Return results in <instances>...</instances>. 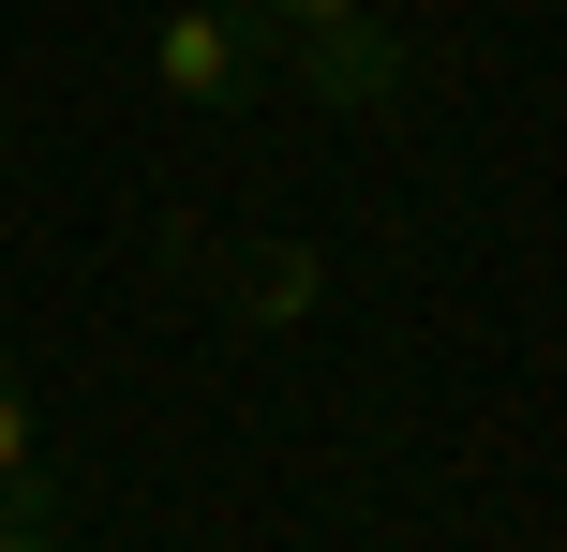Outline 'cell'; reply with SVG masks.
Here are the masks:
<instances>
[{
    "instance_id": "cell-1",
    "label": "cell",
    "mask_w": 567,
    "mask_h": 552,
    "mask_svg": "<svg viewBox=\"0 0 567 552\" xmlns=\"http://www.w3.org/2000/svg\"><path fill=\"white\" fill-rule=\"evenodd\" d=\"M150 75H165V105H239V90L269 75L255 15H225V0H179L165 30H150Z\"/></svg>"
},
{
    "instance_id": "cell-2",
    "label": "cell",
    "mask_w": 567,
    "mask_h": 552,
    "mask_svg": "<svg viewBox=\"0 0 567 552\" xmlns=\"http://www.w3.org/2000/svg\"><path fill=\"white\" fill-rule=\"evenodd\" d=\"M299 45V90L313 105H343V119H373V105H403V45L373 15H329V30H284Z\"/></svg>"
},
{
    "instance_id": "cell-3",
    "label": "cell",
    "mask_w": 567,
    "mask_h": 552,
    "mask_svg": "<svg viewBox=\"0 0 567 552\" xmlns=\"http://www.w3.org/2000/svg\"><path fill=\"white\" fill-rule=\"evenodd\" d=\"M45 508H60V478H45V434H30L16 374H0V523H45Z\"/></svg>"
},
{
    "instance_id": "cell-4",
    "label": "cell",
    "mask_w": 567,
    "mask_h": 552,
    "mask_svg": "<svg viewBox=\"0 0 567 552\" xmlns=\"http://www.w3.org/2000/svg\"><path fill=\"white\" fill-rule=\"evenodd\" d=\"M239 299H255L269 329H284V314H313V254H299V239H284V254H255V269H239Z\"/></svg>"
},
{
    "instance_id": "cell-5",
    "label": "cell",
    "mask_w": 567,
    "mask_h": 552,
    "mask_svg": "<svg viewBox=\"0 0 567 552\" xmlns=\"http://www.w3.org/2000/svg\"><path fill=\"white\" fill-rule=\"evenodd\" d=\"M269 30H329V15H373V0H255Z\"/></svg>"
},
{
    "instance_id": "cell-6",
    "label": "cell",
    "mask_w": 567,
    "mask_h": 552,
    "mask_svg": "<svg viewBox=\"0 0 567 552\" xmlns=\"http://www.w3.org/2000/svg\"><path fill=\"white\" fill-rule=\"evenodd\" d=\"M0 552H60V538H45V523H0Z\"/></svg>"
}]
</instances>
